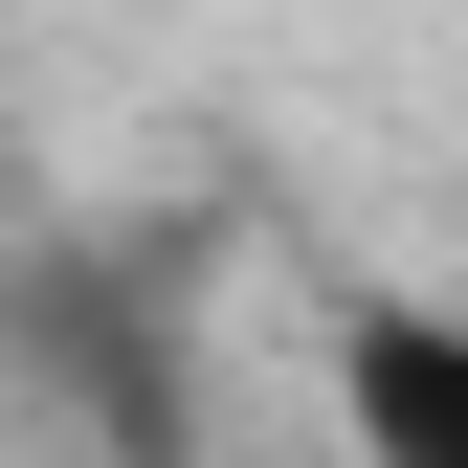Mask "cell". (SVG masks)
Listing matches in <instances>:
<instances>
[{"label": "cell", "mask_w": 468, "mask_h": 468, "mask_svg": "<svg viewBox=\"0 0 468 468\" xmlns=\"http://www.w3.org/2000/svg\"><path fill=\"white\" fill-rule=\"evenodd\" d=\"M335 401H357V468H468V335L401 313V290L335 335Z\"/></svg>", "instance_id": "obj_1"}]
</instances>
